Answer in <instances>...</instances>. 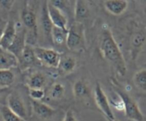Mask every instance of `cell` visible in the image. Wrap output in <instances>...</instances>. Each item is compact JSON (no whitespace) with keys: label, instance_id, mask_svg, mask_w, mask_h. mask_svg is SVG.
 <instances>
[{"label":"cell","instance_id":"cell-13","mask_svg":"<svg viewBox=\"0 0 146 121\" xmlns=\"http://www.w3.org/2000/svg\"><path fill=\"white\" fill-rule=\"evenodd\" d=\"M31 108L34 113L43 119L51 118L56 112L54 108L42 101H31Z\"/></svg>","mask_w":146,"mask_h":121},{"label":"cell","instance_id":"cell-12","mask_svg":"<svg viewBox=\"0 0 146 121\" xmlns=\"http://www.w3.org/2000/svg\"><path fill=\"white\" fill-rule=\"evenodd\" d=\"M16 34H17L16 23L13 20H10L7 23L3 30L0 46L4 49H8L15 38Z\"/></svg>","mask_w":146,"mask_h":121},{"label":"cell","instance_id":"cell-29","mask_svg":"<svg viewBox=\"0 0 146 121\" xmlns=\"http://www.w3.org/2000/svg\"><path fill=\"white\" fill-rule=\"evenodd\" d=\"M3 30L4 28H0V44H1V37H2V34H3Z\"/></svg>","mask_w":146,"mask_h":121},{"label":"cell","instance_id":"cell-22","mask_svg":"<svg viewBox=\"0 0 146 121\" xmlns=\"http://www.w3.org/2000/svg\"><path fill=\"white\" fill-rule=\"evenodd\" d=\"M15 81V75L11 69H0V89L9 88Z\"/></svg>","mask_w":146,"mask_h":121},{"label":"cell","instance_id":"cell-3","mask_svg":"<svg viewBox=\"0 0 146 121\" xmlns=\"http://www.w3.org/2000/svg\"><path fill=\"white\" fill-rule=\"evenodd\" d=\"M21 19L26 31V44L34 46L38 38L37 18L34 9L28 3H25L21 11Z\"/></svg>","mask_w":146,"mask_h":121},{"label":"cell","instance_id":"cell-2","mask_svg":"<svg viewBox=\"0 0 146 121\" xmlns=\"http://www.w3.org/2000/svg\"><path fill=\"white\" fill-rule=\"evenodd\" d=\"M85 28L82 23L74 21L67 30L66 46L70 51L82 52L85 51L86 46Z\"/></svg>","mask_w":146,"mask_h":121},{"label":"cell","instance_id":"cell-18","mask_svg":"<svg viewBox=\"0 0 146 121\" xmlns=\"http://www.w3.org/2000/svg\"><path fill=\"white\" fill-rule=\"evenodd\" d=\"M90 12L91 9H90L89 4L86 1L78 0L75 1V5H74L75 21L82 23L84 20H86L87 19L89 18Z\"/></svg>","mask_w":146,"mask_h":121},{"label":"cell","instance_id":"cell-8","mask_svg":"<svg viewBox=\"0 0 146 121\" xmlns=\"http://www.w3.org/2000/svg\"><path fill=\"white\" fill-rule=\"evenodd\" d=\"M129 43L131 58L133 61H135L145 45V28H140L135 29V31H133V32L131 34Z\"/></svg>","mask_w":146,"mask_h":121},{"label":"cell","instance_id":"cell-27","mask_svg":"<svg viewBox=\"0 0 146 121\" xmlns=\"http://www.w3.org/2000/svg\"><path fill=\"white\" fill-rule=\"evenodd\" d=\"M63 121H77L74 111L72 109H68L66 111Z\"/></svg>","mask_w":146,"mask_h":121},{"label":"cell","instance_id":"cell-9","mask_svg":"<svg viewBox=\"0 0 146 121\" xmlns=\"http://www.w3.org/2000/svg\"><path fill=\"white\" fill-rule=\"evenodd\" d=\"M47 12L53 26L61 28L64 30L68 29V19L62 11L49 1H47Z\"/></svg>","mask_w":146,"mask_h":121},{"label":"cell","instance_id":"cell-11","mask_svg":"<svg viewBox=\"0 0 146 121\" xmlns=\"http://www.w3.org/2000/svg\"><path fill=\"white\" fill-rule=\"evenodd\" d=\"M17 26V24H16ZM26 45V31L24 27L20 28H17V34H16L15 38L13 41L12 44L8 48V51L12 53L17 58H19L21 52L24 49Z\"/></svg>","mask_w":146,"mask_h":121},{"label":"cell","instance_id":"cell-31","mask_svg":"<svg viewBox=\"0 0 146 121\" xmlns=\"http://www.w3.org/2000/svg\"><path fill=\"white\" fill-rule=\"evenodd\" d=\"M108 121H118V120H116L115 119H114V120H108Z\"/></svg>","mask_w":146,"mask_h":121},{"label":"cell","instance_id":"cell-25","mask_svg":"<svg viewBox=\"0 0 146 121\" xmlns=\"http://www.w3.org/2000/svg\"><path fill=\"white\" fill-rule=\"evenodd\" d=\"M0 116L2 121H24L12 112L7 105L0 107Z\"/></svg>","mask_w":146,"mask_h":121},{"label":"cell","instance_id":"cell-21","mask_svg":"<svg viewBox=\"0 0 146 121\" xmlns=\"http://www.w3.org/2000/svg\"><path fill=\"white\" fill-rule=\"evenodd\" d=\"M67 30H64L53 26L51 33V39L54 45L58 46H62L66 45Z\"/></svg>","mask_w":146,"mask_h":121},{"label":"cell","instance_id":"cell-20","mask_svg":"<svg viewBox=\"0 0 146 121\" xmlns=\"http://www.w3.org/2000/svg\"><path fill=\"white\" fill-rule=\"evenodd\" d=\"M47 1H44L42 4V7L41 10V16H40V24L42 28L43 32L46 36L51 38V33L52 30L53 25L51 22L48 12H47Z\"/></svg>","mask_w":146,"mask_h":121},{"label":"cell","instance_id":"cell-23","mask_svg":"<svg viewBox=\"0 0 146 121\" xmlns=\"http://www.w3.org/2000/svg\"><path fill=\"white\" fill-rule=\"evenodd\" d=\"M65 86L61 83H54L51 85L48 91V97L54 101H58L65 94Z\"/></svg>","mask_w":146,"mask_h":121},{"label":"cell","instance_id":"cell-5","mask_svg":"<svg viewBox=\"0 0 146 121\" xmlns=\"http://www.w3.org/2000/svg\"><path fill=\"white\" fill-rule=\"evenodd\" d=\"M36 58L41 65L53 68H58L61 54L53 48L34 46Z\"/></svg>","mask_w":146,"mask_h":121},{"label":"cell","instance_id":"cell-28","mask_svg":"<svg viewBox=\"0 0 146 121\" xmlns=\"http://www.w3.org/2000/svg\"><path fill=\"white\" fill-rule=\"evenodd\" d=\"M0 2H1V4H2L5 8L8 9H10V8H11V6L13 5L14 1H1Z\"/></svg>","mask_w":146,"mask_h":121},{"label":"cell","instance_id":"cell-24","mask_svg":"<svg viewBox=\"0 0 146 121\" xmlns=\"http://www.w3.org/2000/svg\"><path fill=\"white\" fill-rule=\"evenodd\" d=\"M133 83L135 86L143 92L146 91V70L145 68L137 71L133 75Z\"/></svg>","mask_w":146,"mask_h":121},{"label":"cell","instance_id":"cell-30","mask_svg":"<svg viewBox=\"0 0 146 121\" xmlns=\"http://www.w3.org/2000/svg\"><path fill=\"white\" fill-rule=\"evenodd\" d=\"M4 89H0V99H1V94H2V92L4 91Z\"/></svg>","mask_w":146,"mask_h":121},{"label":"cell","instance_id":"cell-16","mask_svg":"<svg viewBox=\"0 0 146 121\" xmlns=\"http://www.w3.org/2000/svg\"><path fill=\"white\" fill-rule=\"evenodd\" d=\"M104 2L106 11L114 16L123 14L128 7V1L125 0H107Z\"/></svg>","mask_w":146,"mask_h":121},{"label":"cell","instance_id":"cell-7","mask_svg":"<svg viewBox=\"0 0 146 121\" xmlns=\"http://www.w3.org/2000/svg\"><path fill=\"white\" fill-rule=\"evenodd\" d=\"M94 101L97 107L99 108L100 110L103 112L107 120H114L113 112L112 110L111 105L109 102V99L107 97L106 94L105 93L103 90L102 87L98 83L96 85L95 90H94Z\"/></svg>","mask_w":146,"mask_h":121},{"label":"cell","instance_id":"cell-6","mask_svg":"<svg viewBox=\"0 0 146 121\" xmlns=\"http://www.w3.org/2000/svg\"><path fill=\"white\" fill-rule=\"evenodd\" d=\"M7 106L22 120L27 121L29 113L25 102L17 92H11L7 97Z\"/></svg>","mask_w":146,"mask_h":121},{"label":"cell","instance_id":"cell-17","mask_svg":"<svg viewBox=\"0 0 146 121\" xmlns=\"http://www.w3.org/2000/svg\"><path fill=\"white\" fill-rule=\"evenodd\" d=\"M77 61L75 57L70 55H61L58 65V71L62 75H68L75 70Z\"/></svg>","mask_w":146,"mask_h":121},{"label":"cell","instance_id":"cell-26","mask_svg":"<svg viewBox=\"0 0 146 121\" xmlns=\"http://www.w3.org/2000/svg\"><path fill=\"white\" fill-rule=\"evenodd\" d=\"M29 95L31 101H41L45 97V91L44 89H30L29 88Z\"/></svg>","mask_w":146,"mask_h":121},{"label":"cell","instance_id":"cell-4","mask_svg":"<svg viewBox=\"0 0 146 121\" xmlns=\"http://www.w3.org/2000/svg\"><path fill=\"white\" fill-rule=\"evenodd\" d=\"M115 93L122 101L125 117L133 121H144V115L136 101L119 88H115Z\"/></svg>","mask_w":146,"mask_h":121},{"label":"cell","instance_id":"cell-15","mask_svg":"<svg viewBox=\"0 0 146 121\" xmlns=\"http://www.w3.org/2000/svg\"><path fill=\"white\" fill-rule=\"evenodd\" d=\"M18 66V58L12 53L0 46V69H11Z\"/></svg>","mask_w":146,"mask_h":121},{"label":"cell","instance_id":"cell-19","mask_svg":"<svg viewBox=\"0 0 146 121\" xmlns=\"http://www.w3.org/2000/svg\"><path fill=\"white\" fill-rule=\"evenodd\" d=\"M47 82V78L43 73L34 72L29 76L27 85L30 89H44Z\"/></svg>","mask_w":146,"mask_h":121},{"label":"cell","instance_id":"cell-10","mask_svg":"<svg viewBox=\"0 0 146 121\" xmlns=\"http://www.w3.org/2000/svg\"><path fill=\"white\" fill-rule=\"evenodd\" d=\"M37 63H39L36 58L34 46L26 44L21 56L19 58V66L20 67V69H27Z\"/></svg>","mask_w":146,"mask_h":121},{"label":"cell","instance_id":"cell-1","mask_svg":"<svg viewBox=\"0 0 146 121\" xmlns=\"http://www.w3.org/2000/svg\"><path fill=\"white\" fill-rule=\"evenodd\" d=\"M100 49L104 58L113 65L120 75L124 76L127 72V67L123 55L112 32L107 26L102 29Z\"/></svg>","mask_w":146,"mask_h":121},{"label":"cell","instance_id":"cell-14","mask_svg":"<svg viewBox=\"0 0 146 121\" xmlns=\"http://www.w3.org/2000/svg\"><path fill=\"white\" fill-rule=\"evenodd\" d=\"M73 93L78 100H86L91 98V91L89 83L84 79H79L73 85Z\"/></svg>","mask_w":146,"mask_h":121}]
</instances>
